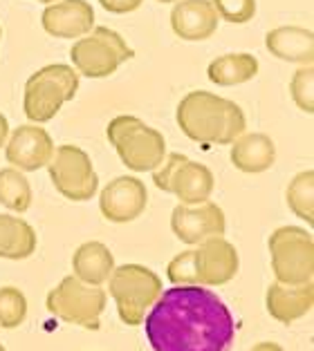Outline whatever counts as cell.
<instances>
[{
	"label": "cell",
	"instance_id": "8992f818",
	"mask_svg": "<svg viewBox=\"0 0 314 351\" xmlns=\"http://www.w3.org/2000/svg\"><path fill=\"white\" fill-rule=\"evenodd\" d=\"M271 271L281 285H308L314 278V239L301 226H281L267 239Z\"/></svg>",
	"mask_w": 314,
	"mask_h": 351
},
{
	"label": "cell",
	"instance_id": "277c9868",
	"mask_svg": "<svg viewBox=\"0 0 314 351\" xmlns=\"http://www.w3.org/2000/svg\"><path fill=\"white\" fill-rule=\"evenodd\" d=\"M106 136L117 150L122 164L133 173H153L166 157L162 132L133 114L115 117L106 128Z\"/></svg>",
	"mask_w": 314,
	"mask_h": 351
},
{
	"label": "cell",
	"instance_id": "83f0119b",
	"mask_svg": "<svg viewBox=\"0 0 314 351\" xmlns=\"http://www.w3.org/2000/svg\"><path fill=\"white\" fill-rule=\"evenodd\" d=\"M166 276L173 285H195V273H193V248L189 251L177 253L175 258L168 262Z\"/></svg>",
	"mask_w": 314,
	"mask_h": 351
},
{
	"label": "cell",
	"instance_id": "ffe728a7",
	"mask_svg": "<svg viewBox=\"0 0 314 351\" xmlns=\"http://www.w3.org/2000/svg\"><path fill=\"white\" fill-rule=\"evenodd\" d=\"M72 271L74 278L86 282L90 287L106 285L110 273L115 271V255L110 248L101 242H86L81 244L72 255Z\"/></svg>",
	"mask_w": 314,
	"mask_h": 351
},
{
	"label": "cell",
	"instance_id": "d6986e66",
	"mask_svg": "<svg viewBox=\"0 0 314 351\" xmlns=\"http://www.w3.org/2000/svg\"><path fill=\"white\" fill-rule=\"evenodd\" d=\"M229 159H232L234 168H238L240 173L258 175L274 166L276 145L271 141V136L262 132H243L232 143Z\"/></svg>",
	"mask_w": 314,
	"mask_h": 351
},
{
	"label": "cell",
	"instance_id": "e0dca14e",
	"mask_svg": "<svg viewBox=\"0 0 314 351\" xmlns=\"http://www.w3.org/2000/svg\"><path fill=\"white\" fill-rule=\"evenodd\" d=\"M314 306V285H281L271 282L265 293L267 313L281 324H292L305 318Z\"/></svg>",
	"mask_w": 314,
	"mask_h": 351
},
{
	"label": "cell",
	"instance_id": "8fae6325",
	"mask_svg": "<svg viewBox=\"0 0 314 351\" xmlns=\"http://www.w3.org/2000/svg\"><path fill=\"white\" fill-rule=\"evenodd\" d=\"M238 267V251L223 235L209 237L193 248V273L198 287H223L236 278Z\"/></svg>",
	"mask_w": 314,
	"mask_h": 351
},
{
	"label": "cell",
	"instance_id": "5bb4252c",
	"mask_svg": "<svg viewBox=\"0 0 314 351\" xmlns=\"http://www.w3.org/2000/svg\"><path fill=\"white\" fill-rule=\"evenodd\" d=\"M148 204V191L137 177H117L99 195V210L113 224L135 221Z\"/></svg>",
	"mask_w": 314,
	"mask_h": 351
},
{
	"label": "cell",
	"instance_id": "9a60e30c",
	"mask_svg": "<svg viewBox=\"0 0 314 351\" xmlns=\"http://www.w3.org/2000/svg\"><path fill=\"white\" fill-rule=\"evenodd\" d=\"M41 23L49 36L74 40L95 27V10L86 0H56L45 7Z\"/></svg>",
	"mask_w": 314,
	"mask_h": 351
},
{
	"label": "cell",
	"instance_id": "5b68a950",
	"mask_svg": "<svg viewBox=\"0 0 314 351\" xmlns=\"http://www.w3.org/2000/svg\"><path fill=\"white\" fill-rule=\"evenodd\" d=\"M162 291L157 273L142 264L115 267L108 278V293L115 300L120 320L128 327H139Z\"/></svg>",
	"mask_w": 314,
	"mask_h": 351
},
{
	"label": "cell",
	"instance_id": "ac0fdd59",
	"mask_svg": "<svg viewBox=\"0 0 314 351\" xmlns=\"http://www.w3.org/2000/svg\"><path fill=\"white\" fill-rule=\"evenodd\" d=\"M265 47L271 56L296 65H312L314 61V34L308 27L285 25L267 32Z\"/></svg>",
	"mask_w": 314,
	"mask_h": 351
},
{
	"label": "cell",
	"instance_id": "2e32d148",
	"mask_svg": "<svg viewBox=\"0 0 314 351\" xmlns=\"http://www.w3.org/2000/svg\"><path fill=\"white\" fill-rule=\"evenodd\" d=\"M218 14L211 0H177L171 10V29L177 38L200 43L207 40L218 29Z\"/></svg>",
	"mask_w": 314,
	"mask_h": 351
},
{
	"label": "cell",
	"instance_id": "d6a6232c",
	"mask_svg": "<svg viewBox=\"0 0 314 351\" xmlns=\"http://www.w3.org/2000/svg\"><path fill=\"white\" fill-rule=\"evenodd\" d=\"M38 3H43V5H52V3H56V0H38Z\"/></svg>",
	"mask_w": 314,
	"mask_h": 351
},
{
	"label": "cell",
	"instance_id": "d4e9b609",
	"mask_svg": "<svg viewBox=\"0 0 314 351\" xmlns=\"http://www.w3.org/2000/svg\"><path fill=\"white\" fill-rule=\"evenodd\" d=\"M27 318V298L16 287H0V329H16Z\"/></svg>",
	"mask_w": 314,
	"mask_h": 351
},
{
	"label": "cell",
	"instance_id": "4dcf8cb0",
	"mask_svg": "<svg viewBox=\"0 0 314 351\" xmlns=\"http://www.w3.org/2000/svg\"><path fill=\"white\" fill-rule=\"evenodd\" d=\"M249 351H283V347L278 345V342L265 340V342H258V345H254Z\"/></svg>",
	"mask_w": 314,
	"mask_h": 351
},
{
	"label": "cell",
	"instance_id": "6da1fadb",
	"mask_svg": "<svg viewBox=\"0 0 314 351\" xmlns=\"http://www.w3.org/2000/svg\"><path fill=\"white\" fill-rule=\"evenodd\" d=\"M142 324L153 351H229L236 340L229 306L198 285L162 291Z\"/></svg>",
	"mask_w": 314,
	"mask_h": 351
},
{
	"label": "cell",
	"instance_id": "44dd1931",
	"mask_svg": "<svg viewBox=\"0 0 314 351\" xmlns=\"http://www.w3.org/2000/svg\"><path fill=\"white\" fill-rule=\"evenodd\" d=\"M258 70H260L258 58L254 54L234 52L214 58L207 67V76L211 83L220 85V88H234V85H243L251 81L258 74Z\"/></svg>",
	"mask_w": 314,
	"mask_h": 351
},
{
	"label": "cell",
	"instance_id": "cb8c5ba5",
	"mask_svg": "<svg viewBox=\"0 0 314 351\" xmlns=\"http://www.w3.org/2000/svg\"><path fill=\"white\" fill-rule=\"evenodd\" d=\"M32 186L21 170L3 168L0 170V204L12 213H25L32 206Z\"/></svg>",
	"mask_w": 314,
	"mask_h": 351
},
{
	"label": "cell",
	"instance_id": "7c38bea8",
	"mask_svg": "<svg viewBox=\"0 0 314 351\" xmlns=\"http://www.w3.org/2000/svg\"><path fill=\"white\" fill-rule=\"evenodd\" d=\"M171 230L180 242L195 246L205 242L209 237L225 235L227 230V217L225 210L214 202L202 204H177L171 213Z\"/></svg>",
	"mask_w": 314,
	"mask_h": 351
},
{
	"label": "cell",
	"instance_id": "484cf974",
	"mask_svg": "<svg viewBox=\"0 0 314 351\" xmlns=\"http://www.w3.org/2000/svg\"><path fill=\"white\" fill-rule=\"evenodd\" d=\"M290 94L296 108L303 110L305 114L314 112V67L312 65H301L294 72L290 81Z\"/></svg>",
	"mask_w": 314,
	"mask_h": 351
},
{
	"label": "cell",
	"instance_id": "9c48e42d",
	"mask_svg": "<svg viewBox=\"0 0 314 351\" xmlns=\"http://www.w3.org/2000/svg\"><path fill=\"white\" fill-rule=\"evenodd\" d=\"M153 184L159 191L175 195L180 204H202L214 193V173L198 161H191L182 152H171L153 170Z\"/></svg>",
	"mask_w": 314,
	"mask_h": 351
},
{
	"label": "cell",
	"instance_id": "f546056e",
	"mask_svg": "<svg viewBox=\"0 0 314 351\" xmlns=\"http://www.w3.org/2000/svg\"><path fill=\"white\" fill-rule=\"evenodd\" d=\"M7 136H10V121H7V117L0 112V148L7 143Z\"/></svg>",
	"mask_w": 314,
	"mask_h": 351
},
{
	"label": "cell",
	"instance_id": "7402d4cb",
	"mask_svg": "<svg viewBox=\"0 0 314 351\" xmlns=\"http://www.w3.org/2000/svg\"><path fill=\"white\" fill-rule=\"evenodd\" d=\"M38 244L36 230L16 215H0V258L27 260Z\"/></svg>",
	"mask_w": 314,
	"mask_h": 351
},
{
	"label": "cell",
	"instance_id": "4fadbf2b",
	"mask_svg": "<svg viewBox=\"0 0 314 351\" xmlns=\"http://www.w3.org/2000/svg\"><path fill=\"white\" fill-rule=\"evenodd\" d=\"M5 157L12 164V168L21 173H36L45 168L54 155V141L47 130H43L38 123H25L7 136Z\"/></svg>",
	"mask_w": 314,
	"mask_h": 351
},
{
	"label": "cell",
	"instance_id": "4316f807",
	"mask_svg": "<svg viewBox=\"0 0 314 351\" xmlns=\"http://www.w3.org/2000/svg\"><path fill=\"white\" fill-rule=\"evenodd\" d=\"M218 19L232 25H245L256 16V0H211Z\"/></svg>",
	"mask_w": 314,
	"mask_h": 351
},
{
	"label": "cell",
	"instance_id": "836d02e7",
	"mask_svg": "<svg viewBox=\"0 0 314 351\" xmlns=\"http://www.w3.org/2000/svg\"><path fill=\"white\" fill-rule=\"evenodd\" d=\"M0 351H7V349H5V347H3V345H0Z\"/></svg>",
	"mask_w": 314,
	"mask_h": 351
},
{
	"label": "cell",
	"instance_id": "e575fe53",
	"mask_svg": "<svg viewBox=\"0 0 314 351\" xmlns=\"http://www.w3.org/2000/svg\"><path fill=\"white\" fill-rule=\"evenodd\" d=\"M0 36H3V29H0Z\"/></svg>",
	"mask_w": 314,
	"mask_h": 351
},
{
	"label": "cell",
	"instance_id": "603a6c76",
	"mask_svg": "<svg viewBox=\"0 0 314 351\" xmlns=\"http://www.w3.org/2000/svg\"><path fill=\"white\" fill-rule=\"evenodd\" d=\"M285 202L296 217L308 226L314 224V170L308 168L292 177L285 191Z\"/></svg>",
	"mask_w": 314,
	"mask_h": 351
},
{
	"label": "cell",
	"instance_id": "52a82bcc",
	"mask_svg": "<svg viewBox=\"0 0 314 351\" xmlns=\"http://www.w3.org/2000/svg\"><path fill=\"white\" fill-rule=\"evenodd\" d=\"M133 56L135 49L115 29L108 27H92L70 47L72 67L79 76L88 79H106Z\"/></svg>",
	"mask_w": 314,
	"mask_h": 351
},
{
	"label": "cell",
	"instance_id": "ba28073f",
	"mask_svg": "<svg viewBox=\"0 0 314 351\" xmlns=\"http://www.w3.org/2000/svg\"><path fill=\"white\" fill-rule=\"evenodd\" d=\"M106 291L101 287H90L74 276H65L47 293V311L61 322L97 331L101 324V313L106 309Z\"/></svg>",
	"mask_w": 314,
	"mask_h": 351
},
{
	"label": "cell",
	"instance_id": "f1b7e54d",
	"mask_svg": "<svg viewBox=\"0 0 314 351\" xmlns=\"http://www.w3.org/2000/svg\"><path fill=\"white\" fill-rule=\"evenodd\" d=\"M99 5L110 14H131L139 10L144 0H99Z\"/></svg>",
	"mask_w": 314,
	"mask_h": 351
},
{
	"label": "cell",
	"instance_id": "30bf717a",
	"mask_svg": "<svg viewBox=\"0 0 314 351\" xmlns=\"http://www.w3.org/2000/svg\"><path fill=\"white\" fill-rule=\"evenodd\" d=\"M45 168L54 188L70 202H88L99 191L95 166H92L88 152L79 145H58Z\"/></svg>",
	"mask_w": 314,
	"mask_h": 351
},
{
	"label": "cell",
	"instance_id": "3957f363",
	"mask_svg": "<svg viewBox=\"0 0 314 351\" xmlns=\"http://www.w3.org/2000/svg\"><path fill=\"white\" fill-rule=\"evenodd\" d=\"M79 72L72 65L54 63L34 72L25 83L23 110L32 123H47L79 92Z\"/></svg>",
	"mask_w": 314,
	"mask_h": 351
},
{
	"label": "cell",
	"instance_id": "7a4b0ae2",
	"mask_svg": "<svg viewBox=\"0 0 314 351\" xmlns=\"http://www.w3.org/2000/svg\"><path fill=\"white\" fill-rule=\"evenodd\" d=\"M175 121L191 141L202 145H232L247 130L243 108L207 90L186 94L177 104Z\"/></svg>",
	"mask_w": 314,
	"mask_h": 351
},
{
	"label": "cell",
	"instance_id": "1f68e13d",
	"mask_svg": "<svg viewBox=\"0 0 314 351\" xmlns=\"http://www.w3.org/2000/svg\"><path fill=\"white\" fill-rule=\"evenodd\" d=\"M157 3H162V5H168V3H177V0H157Z\"/></svg>",
	"mask_w": 314,
	"mask_h": 351
}]
</instances>
